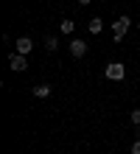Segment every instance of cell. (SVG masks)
Listing matches in <instances>:
<instances>
[{"instance_id": "obj_1", "label": "cell", "mask_w": 140, "mask_h": 154, "mask_svg": "<svg viewBox=\"0 0 140 154\" xmlns=\"http://www.w3.org/2000/svg\"><path fill=\"white\" fill-rule=\"evenodd\" d=\"M126 28H129V17L123 14V17H118V20L112 23V39H115V42H120V39L126 37Z\"/></svg>"}, {"instance_id": "obj_2", "label": "cell", "mask_w": 140, "mask_h": 154, "mask_svg": "<svg viewBox=\"0 0 140 154\" xmlns=\"http://www.w3.org/2000/svg\"><path fill=\"white\" fill-rule=\"evenodd\" d=\"M104 76H107L109 81H120V79L126 76V67L120 65V62H109V65H107V70H104Z\"/></svg>"}, {"instance_id": "obj_3", "label": "cell", "mask_w": 140, "mask_h": 154, "mask_svg": "<svg viewBox=\"0 0 140 154\" xmlns=\"http://www.w3.org/2000/svg\"><path fill=\"white\" fill-rule=\"evenodd\" d=\"M8 67L17 70V73H23V70H28V62H25L23 53H11V56H8Z\"/></svg>"}, {"instance_id": "obj_4", "label": "cell", "mask_w": 140, "mask_h": 154, "mask_svg": "<svg viewBox=\"0 0 140 154\" xmlns=\"http://www.w3.org/2000/svg\"><path fill=\"white\" fill-rule=\"evenodd\" d=\"M70 53H73L76 59H81L84 53H87V45H84V39H73V42H70Z\"/></svg>"}, {"instance_id": "obj_5", "label": "cell", "mask_w": 140, "mask_h": 154, "mask_svg": "<svg viewBox=\"0 0 140 154\" xmlns=\"http://www.w3.org/2000/svg\"><path fill=\"white\" fill-rule=\"evenodd\" d=\"M31 48H34V42L28 39V37H20V39H17V53H23V56H25V53H31Z\"/></svg>"}, {"instance_id": "obj_6", "label": "cell", "mask_w": 140, "mask_h": 154, "mask_svg": "<svg viewBox=\"0 0 140 154\" xmlns=\"http://www.w3.org/2000/svg\"><path fill=\"white\" fill-rule=\"evenodd\" d=\"M104 31V20H101V17H92L90 20V34H101Z\"/></svg>"}, {"instance_id": "obj_7", "label": "cell", "mask_w": 140, "mask_h": 154, "mask_svg": "<svg viewBox=\"0 0 140 154\" xmlns=\"http://www.w3.org/2000/svg\"><path fill=\"white\" fill-rule=\"evenodd\" d=\"M31 93H34L36 98H48V95H51V87H48V84H36Z\"/></svg>"}, {"instance_id": "obj_8", "label": "cell", "mask_w": 140, "mask_h": 154, "mask_svg": "<svg viewBox=\"0 0 140 154\" xmlns=\"http://www.w3.org/2000/svg\"><path fill=\"white\" fill-rule=\"evenodd\" d=\"M76 31V23L73 20H62V34H73Z\"/></svg>"}, {"instance_id": "obj_9", "label": "cell", "mask_w": 140, "mask_h": 154, "mask_svg": "<svg viewBox=\"0 0 140 154\" xmlns=\"http://www.w3.org/2000/svg\"><path fill=\"white\" fill-rule=\"evenodd\" d=\"M45 48H48V51H56V48H59V39H56V37H45Z\"/></svg>"}, {"instance_id": "obj_10", "label": "cell", "mask_w": 140, "mask_h": 154, "mask_svg": "<svg viewBox=\"0 0 140 154\" xmlns=\"http://www.w3.org/2000/svg\"><path fill=\"white\" fill-rule=\"evenodd\" d=\"M129 118H132V123L140 126V109H132V115H129Z\"/></svg>"}, {"instance_id": "obj_11", "label": "cell", "mask_w": 140, "mask_h": 154, "mask_svg": "<svg viewBox=\"0 0 140 154\" xmlns=\"http://www.w3.org/2000/svg\"><path fill=\"white\" fill-rule=\"evenodd\" d=\"M132 154H140V137H137V140L132 143Z\"/></svg>"}, {"instance_id": "obj_12", "label": "cell", "mask_w": 140, "mask_h": 154, "mask_svg": "<svg viewBox=\"0 0 140 154\" xmlns=\"http://www.w3.org/2000/svg\"><path fill=\"white\" fill-rule=\"evenodd\" d=\"M92 3V0H79V6H90Z\"/></svg>"}, {"instance_id": "obj_13", "label": "cell", "mask_w": 140, "mask_h": 154, "mask_svg": "<svg viewBox=\"0 0 140 154\" xmlns=\"http://www.w3.org/2000/svg\"><path fill=\"white\" fill-rule=\"evenodd\" d=\"M137 51H140V42H137Z\"/></svg>"}, {"instance_id": "obj_14", "label": "cell", "mask_w": 140, "mask_h": 154, "mask_svg": "<svg viewBox=\"0 0 140 154\" xmlns=\"http://www.w3.org/2000/svg\"><path fill=\"white\" fill-rule=\"evenodd\" d=\"M137 28H140V23H137Z\"/></svg>"}]
</instances>
